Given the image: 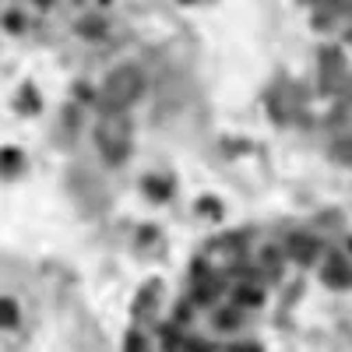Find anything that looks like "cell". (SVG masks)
<instances>
[{"label": "cell", "mask_w": 352, "mask_h": 352, "mask_svg": "<svg viewBox=\"0 0 352 352\" xmlns=\"http://www.w3.org/2000/svg\"><path fill=\"white\" fill-rule=\"evenodd\" d=\"M96 141H99V152L106 155L109 166H120L131 155V120L124 116V109H106V116L96 127Z\"/></svg>", "instance_id": "cell-1"}, {"label": "cell", "mask_w": 352, "mask_h": 352, "mask_svg": "<svg viewBox=\"0 0 352 352\" xmlns=\"http://www.w3.org/2000/svg\"><path fill=\"white\" fill-rule=\"evenodd\" d=\"M144 92V74L134 64H120L113 67L102 81V106L106 109H127L138 96Z\"/></svg>", "instance_id": "cell-2"}, {"label": "cell", "mask_w": 352, "mask_h": 352, "mask_svg": "<svg viewBox=\"0 0 352 352\" xmlns=\"http://www.w3.org/2000/svg\"><path fill=\"white\" fill-rule=\"evenodd\" d=\"M208 261L215 272H229L236 268V264L243 261V247H240V236H222L215 243H208Z\"/></svg>", "instance_id": "cell-3"}, {"label": "cell", "mask_w": 352, "mask_h": 352, "mask_svg": "<svg viewBox=\"0 0 352 352\" xmlns=\"http://www.w3.org/2000/svg\"><path fill=\"white\" fill-rule=\"evenodd\" d=\"M324 282L335 285V289H349L352 285V268H349L342 257H331L328 261V272H324Z\"/></svg>", "instance_id": "cell-4"}, {"label": "cell", "mask_w": 352, "mask_h": 352, "mask_svg": "<svg viewBox=\"0 0 352 352\" xmlns=\"http://www.w3.org/2000/svg\"><path fill=\"white\" fill-rule=\"evenodd\" d=\"M314 254H317V243H314L310 236H296V240H292V257H296V261L310 264Z\"/></svg>", "instance_id": "cell-5"}, {"label": "cell", "mask_w": 352, "mask_h": 352, "mask_svg": "<svg viewBox=\"0 0 352 352\" xmlns=\"http://www.w3.org/2000/svg\"><path fill=\"white\" fill-rule=\"evenodd\" d=\"M335 155H338L345 166H352V134H345V141L335 144Z\"/></svg>", "instance_id": "cell-6"}]
</instances>
